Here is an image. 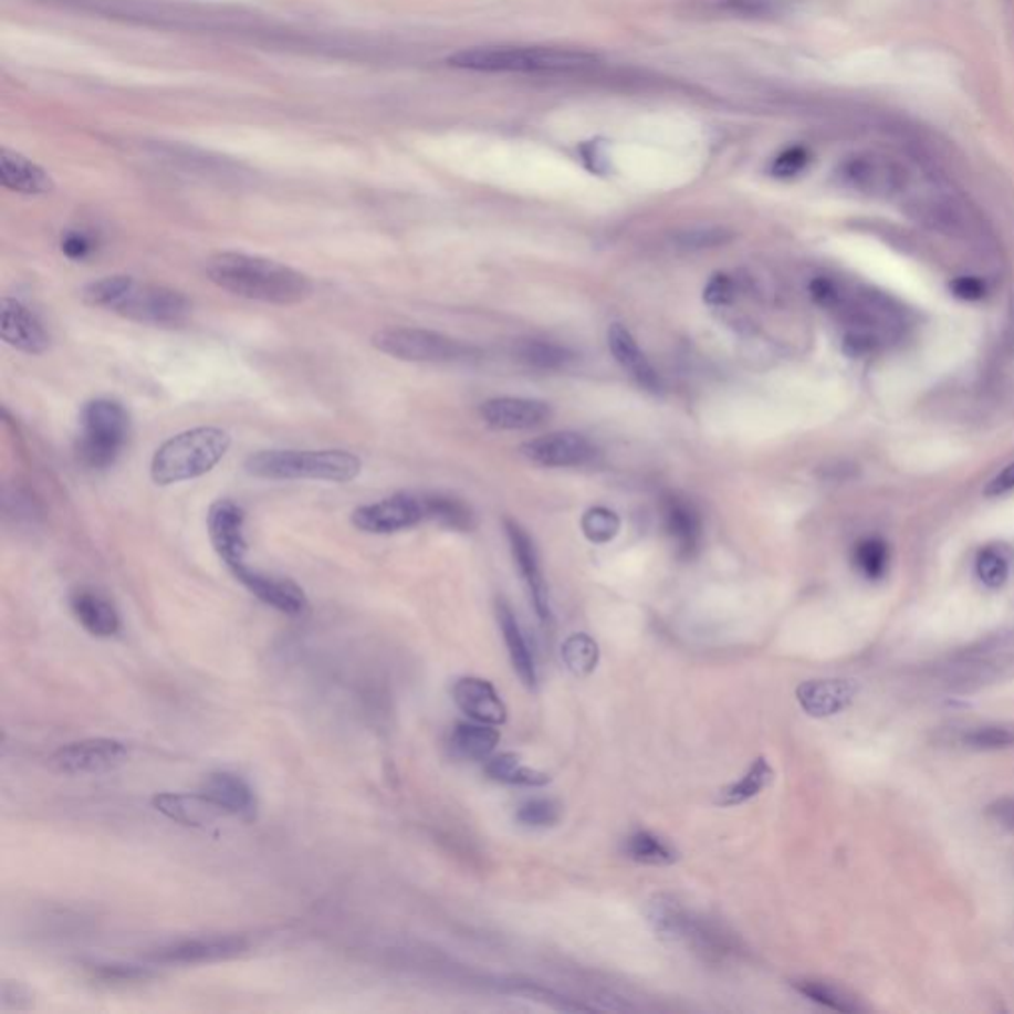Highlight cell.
Listing matches in <instances>:
<instances>
[{
    "label": "cell",
    "mask_w": 1014,
    "mask_h": 1014,
    "mask_svg": "<svg viewBox=\"0 0 1014 1014\" xmlns=\"http://www.w3.org/2000/svg\"><path fill=\"white\" fill-rule=\"evenodd\" d=\"M232 577L237 578L248 593H252L258 600L268 607L274 608L288 617H302L310 608V600L304 588L294 583L292 578L275 577L262 571L248 567L247 563L230 569Z\"/></svg>",
    "instance_id": "cell-12"
},
{
    "label": "cell",
    "mask_w": 1014,
    "mask_h": 1014,
    "mask_svg": "<svg viewBox=\"0 0 1014 1014\" xmlns=\"http://www.w3.org/2000/svg\"><path fill=\"white\" fill-rule=\"evenodd\" d=\"M495 617H498V625H500V630H502L503 642L508 646V652H510V658H512L513 670L520 676V680H522L525 688L535 690V688H537V682H540L537 660H535V655H533V650H531L530 642H527V636L523 633L520 620H518L512 607H510L505 600H498V605H495Z\"/></svg>",
    "instance_id": "cell-23"
},
{
    "label": "cell",
    "mask_w": 1014,
    "mask_h": 1014,
    "mask_svg": "<svg viewBox=\"0 0 1014 1014\" xmlns=\"http://www.w3.org/2000/svg\"><path fill=\"white\" fill-rule=\"evenodd\" d=\"M646 918L656 935L668 943H683L708 958L728 951V938L720 929L693 916L672 896H655L646 906Z\"/></svg>",
    "instance_id": "cell-6"
},
{
    "label": "cell",
    "mask_w": 1014,
    "mask_h": 1014,
    "mask_svg": "<svg viewBox=\"0 0 1014 1014\" xmlns=\"http://www.w3.org/2000/svg\"><path fill=\"white\" fill-rule=\"evenodd\" d=\"M986 816L996 825L1014 833V795L1001 796L986 806Z\"/></svg>",
    "instance_id": "cell-49"
},
{
    "label": "cell",
    "mask_w": 1014,
    "mask_h": 1014,
    "mask_svg": "<svg viewBox=\"0 0 1014 1014\" xmlns=\"http://www.w3.org/2000/svg\"><path fill=\"white\" fill-rule=\"evenodd\" d=\"M522 452L533 464L545 468H577L595 460L597 446L577 432H551L533 438L522 446Z\"/></svg>",
    "instance_id": "cell-14"
},
{
    "label": "cell",
    "mask_w": 1014,
    "mask_h": 1014,
    "mask_svg": "<svg viewBox=\"0 0 1014 1014\" xmlns=\"http://www.w3.org/2000/svg\"><path fill=\"white\" fill-rule=\"evenodd\" d=\"M733 238H735L733 230L725 227L686 228L673 234V244L680 250L700 252V250L728 247L730 242H733Z\"/></svg>",
    "instance_id": "cell-36"
},
{
    "label": "cell",
    "mask_w": 1014,
    "mask_h": 1014,
    "mask_svg": "<svg viewBox=\"0 0 1014 1014\" xmlns=\"http://www.w3.org/2000/svg\"><path fill=\"white\" fill-rule=\"evenodd\" d=\"M207 275L230 294L262 304H302L313 294V282L304 272L242 252H220L210 258Z\"/></svg>",
    "instance_id": "cell-1"
},
{
    "label": "cell",
    "mask_w": 1014,
    "mask_h": 1014,
    "mask_svg": "<svg viewBox=\"0 0 1014 1014\" xmlns=\"http://www.w3.org/2000/svg\"><path fill=\"white\" fill-rule=\"evenodd\" d=\"M856 693L854 680H808L796 688V700L811 718H830L846 710Z\"/></svg>",
    "instance_id": "cell-21"
},
{
    "label": "cell",
    "mask_w": 1014,
    "mask_h": 1014,
    "mask_svg": "<svg viewBox=\"0 0 1014 1014\" xmlns=\"http://www.w3.org/2000/svg\"><path fill=\"white\" fill-rule=\"evenodd\" d=\"M97 975L102 976L104 981H119V983H132V981H139V979H145L147 976V971L145 969L132 968V965H105V968L97 969Z\"/></svg>",
    "instance_id": "cell-51"
},
{
    "label": "cell",
    "mask_w": 1014,
    "mask_h": 1014,
    "mask_svg": "<svg viewBox=\"0 0 1014 1014\" xmlns=\"http://www.w3.org/2000/svg\"><path fill=\"white\" fill-rule=\"evenodd\" d=\"M581 525H583V533L587 535V540L593 543H607L617 537L620 520L617 513L610 512L607 508H593L583 515Z\"/></svg>",
    "instance_id": "cell-41"
},
{
    "label": "cell",
    "mask_w": 1014,
    "mask_h": 1014,
    "mask_svg": "<svg viewBox=\"0 0 1014 1014\" xmlns=\"http://www.w3.org/2000/svg\"><path fill=\"white\" fill-rule=\"evenodd\" d=\"M129 412L112 398H94L80 412L77 462L90 470H105L115 464L129 438Z\"/></svg>",
    "instance_id": "cell-5"
},
{
    "label": "cell",
    "mask_w": 1014,
    "mask_h": 1014,
    "mask_svg": "<svg viewBox=\"0 0 1014 1014\" xmlns=\"http://www.w3.org/2000/svg\"><path fill=\"white\" fill-rule=\"evenodd\" d=\"M1014 492V462L1006 464L999 474L985 485L986 498H1003L1006 493Z\"/></svg>",
    "instance_id": "cell-50"
},
{
    "label": "cell",
    "mask_w": 1014,
    "mask_h": 1014,
    "mask_svg": "<svg viewBox=\"0 0 1014 1014\" xmlns=\"http://www.w3.org/2000/svg\"><path fill=\"white\" fill-rule=\"evenodd\" d=\"M452 698L470 720L488 725H502L508 720V708L488 680L474 676L460 678L452 688Z\"/></svg>",
    "instance_id": "cell-20"
},
{
    "label": "cell",
    "mask_w": 1014,
    "mask_h": 1014,
    "mask_svg": "<svg viewBox=\"0 0 1014 1014\" xmlns=\"http://www.w3.org/2000/svg\"><path fill=\"white\" fill-rule=\"evenodd\" d=\"M796 991L806 999H811L816 1005L826 1006L836 1013H858L860 1005L854 1001L853 996L846 995L838 986L816 981V979H801L793 983Z\"/></svg>",
    "instance_id": "cell-35"
},
{
    "label": "cell",
    "mask_w": 1014,
    "mask_h": 1014,
    "mask_svg": "<svg viewBox=\"0 0 1014 1014\" xmlns=\"http://www.w3.org/2000/svg\"><path fill=\"white\" fill-rule=\"evenodd\" d=\"M248 949V941L240 935H215V938L185 939L169 948L157 951L153 959L167 965H200L238 958Z\"/></svg>",
    "instance_id": "cell-16"
},
{
    "label": "cell",
    "mask_w": 1014,
    "mask_h": 1014,
    "mask_svg": "<svg viewBox=\"0 0 1014 1014\" xmlns=\"http://www.w3.org/2000/svg\"><path fill=\"white\" fill-rule=\"evenodd\" d=\"M199 791L227 816L250 820L257 815V793L247 778L238 773L215 771L200 783Z\"/></svg>",
    "instance_id": "cell-19"
},
{
    "label": "cell",
    "mask_w": 1014,
    "mask_h": 1014,
    "mask_svg": "<svg viewBox=\"0 0 1014 1014\" xmlns=\"http://www.w3.org/2000/svg\"><path fill=\"white\" fill-rule=\"evenodd\" d=\"M62 252L70 260H86L94 252V242L84 232H67L62 238Z\"/></svg>",
    "instance_id": "cell-48"
},
{
    "label": "cell",
    "mask_w": 1014,
    "mask_h": 1014,
    "mask_svg": "<svg viewBox=\"0 0 1014 1014\" xmlns=\"http://www.w3.org/2000/svg\"><path fill=\"white\" fill-rule=\"evenodd\" d=\"M663 525L682 555H693L702 543V520L692 503L678 495L663 502Z\"/></svg>",
    "instance_id": "cell-27"
},
{
    "label": "cell",
    "mask_w": 1014,
    "mask_h": 1014,
    "mask_svg": "<svg viewBox=\"0 0 1014 1014\" xmlns=\"http://www.w3.org/2000/svg\"><path fill=\"white\" fill-rule=\"evenodd\" d=\"M70 608L82 628L97 638H109L119 633L122 618L109 598L94 588H76L70 595Z\"/></svg>",
    "instance_id": "cell-24"
},
{
    "label": "cell",
    "mask_w": 1014,
    "mask_h": 1014,
    "mask_svg": "<svg viewBox=\"0 0 1014 1014\" xmlns=\"http://www.w3.org/2000/svg\"><path fill=\"white\" fill-rule=\"evenodd\" d=\"M733 297H735V282L728 274L713 275L703 290V300L710 305H728Z\"/></svg>",
    "instance_id": "cell-45"
},
{
    "label": "cell",
    "mask_w": 1014,
    "mask_h": 1014,
    "mask_svg": "<svg viewBox=\"0 0 1014 1014\" xmlns=\"http://www.w3.org/2000/svg\"><path fill=\"white\" fill-rule=\"evenodd\" d=\"M500 743V731L488 723H456L450 733V751L462 761H488Z\"/></svg>",
    "instance_id": "cell-28"
},
{
    "label": "cell",
    "mask_w": 1014,
    "mask_h": 1014,
    "mask_svg": "<svg viewBox=\"0 0 1014 1014\" xmlns=\"http://www.w3.org/2000/svg\"><path fill=\"white\" fill-rule=\"evenodd\" d=\"M0 335L10 347L29 355H42L50 347V333L44 323L40 322L36 313L30 312V307L14 297L2 300Z\"/></svg>",
    "instance_id": "cell-17"
},
{
    "label": "cell",
    "mask_w": 1014,
    "mask_h": 1014,
    "mask_svg": "<svg viewBox=\"0 0 1014 1014\" xmlns=\"http://www.w3.org/2000/svg\"><path fill=\"white\" fill-rule=\"evenodd\" d=\"M0 180L7 189L20 195L36 197L54 190V180L42 167L10 149L0 153Z\"/></svg>",
    "instance_id": "cell-26"
},
{
    "label": "cell",
    "mask_w": 1014,
    "mask_h": 1014,
    "mask_svg": "<svg viewBox=\"0 0 1014 1014\" xmlns=\"http://www.w3.org/2000/svg\"><path fill=\"white\" fill-rule=\"evenodd\" d=\"M448 64L470 72L567 74L597 64V56L571 48L478 46L456 52Z\"/></svg>",
    "instance_id": "cell-2"
},
{
    "label": "cell",
    "mask_w": 1014,
    "mask_h": 1014,
    "mask_svg": "<svg viewBox=\"0 0 1014 1014\" xmlns=\"http://www.w3.org/2000/svg\"><path fill=\"white\" fill-rule=\"evenodd\" d=\"M427 522L425 495L393 493L379 502L365 503L353 512V525L373 535H390Z\"/></svg>",
    "instance_id": "cell-10"
},
{
    "label": "cell",
    "mask_w": 1014,
    "mask_h": 1014,
    "mask_svg": "<svg viewBox=\"0 0 1014 1014\" xmlns=\"http://www.w3.org/2000/svg\"><path fill=\"white\" fill-rule=\"evenodd\" d=\"M598 656L600 652H598L595 638H590L585 633H575L569 638H565V642L561 645L563 663L567 666L571 673H575L578 678H585L597 670Z\"/></svg>",
    "instance_id": "cell-34"
},
{
    "label": "cell",
    "mask_w": 1014,
    "mask_h": 1014,
    "mask_svg": "<svg viewBox=\"0 0 1014 1014\" xmlns=\"http://www.w3.org/2000/svg\"><path fill=\"white\" fill-rule=\"evenodd\" d=\"M608 347L615 355L618 365L633 377V379L650 393L662 390V377L658 375L655 365L648 360L645 352L638 347L633 333L625 330L620 323L610 325L608 330Z\"/></svg>",
    "instance_id": "cell-25"
},
{
    "label": "cell",
    "mask_w": 1014,
    "mask_h": 1014,
    "mask_svg": "<svg viewBox=\"0 0 1014 1014\" xmlns=\"http://www.w3.org/2000/svg\"><path fill=\"white\" fill-rule=\"evenodd\" d=\"M811 295L816 304L826 310H836L838 305L843 304V295L838 292L835 282L828 278H815L811 282Z\"/></svg>",
    "instance_id": "cell-46"
},
{
    "label": "cell",
    "mask_w": 1014,
    "mask_h": 1014,
    "mask_svg": "<svg viewBox=\"0 0 1014 1014\" xmlns=\"http://www.w3.org/2000/svg\"><path fill=\"white\" fill-rule=\"evenodd\" d=\"M189 297L180 294L173 288L157 284H142L133 280L112 312L119 313L125 320L145 323V325H159V327H177L189 320Z\"/></svg>",
    "instance_id": "cell-9"
},
{
    "label": "cell",
    "mask_w": 1014,
    "mask_h": 1014,
    "mask_svg": "<svg viewBox=\"0 0 1014 1014\" xmlns=\"http://www.w3.org/2000/svg\"><path fill=\"white\" fill-rule=\"evenodd\" d=\"M232 438L217 427L190 428L163 442L151 460V480L157 485L180 484L209 474L227 456Z\"/></svg>",
    "instance_id": "cell-4"
},
{
    "label": "cell",
    "mask_w": 1014,
    "mask_h": 1014,
    "mask_svg": "<svg viewBox=\"0 0 1014 1014\" xmlns=\"http://www.w3.org/2000/svg\"><path fill=\"white\" fill-rule=\"evenodd\" d=\"M515 820L525 828H551L561 820V805L553 798H530L518 806Z\"/></svg>",
    "instance_id": "cell-39"
},
{
    "label": "cell",
    "mask_w": 1014,
    "mask_h": 1014,
    "mask_svg": "<svg viewBox=\"0 0 1014 1014\" xmlns=\"http://www.w3.org/2000/svg\"><path fill=\"white\" fill-rule=\"evenodd\" d=\"M976 577L989 588L1003 587L1008 578V561L1001 551L983 550L976 557Z\"/></svg>",
    "instance_id": "cell-42"
},
{
    "label": "cell",
    "mask_w": 1014,
    "mask_h": 1014,
    "mask_svg": "<svg viewBox=\"0 0 1014 1014\" xmlns=\"http://www.w3.org/2000/svg\"><path fill=\"white\" fill-rule=\"evenodd\" d=\"M951 292L963 302H979L986 295V285L976 275H959L951 282Z\"/></svg>",
    "instance_id": "cell-47"
},
{
    "label": "cell",
    "mask_w": 1014,
    "mask_h": 1014,
    "mask_svg": "<svg viewBox=\"0 0 1014 1014\" xmlns=\"http://www.w3.org/2000/svg\"><path fill=\"white\" fill-rule=\"evenodd\" d=\"M133 280L135 278L125 274L105 275L102 280L87 284L82 290V297H84V302L87 305L112 310L117 304V300L127 292V288L132 285Z\"/></svg>",
    "instance_id": "cell-38"
},
{
    "label": "cell",
    "mask_w": 1014,
    "mask_h": 1014,
    "mask_svg": "<svg viewBox=\"0 0 1014 1014\" xmlns=\"http://www.w3.org/2000/svg\"><path fill=\"white\" fill-rule=\"evenodd\" d=\"M480 415L495 430H530L547 422L553 410L537 398L498 397L485 400Z\"/></svg>",
    "instance_id": "cell-18"
},
{
    "label": "cell",
    "mask_w": 1014,
    "mask_h": 1014,
    "mask_svg": "<svg viewBox=\"0 0 1014 1014\" xmlns=\"http://www.w3.org/2000/svg\"><path fill=\"white\" fill-rule=\"evenodd\" d=\"M854 565L870 581H878L886 575L890 565V550L882 540H864L854 550Z\"/></svg>",
    "instance_id": "cell-37"
},
{
    "label": "cell",
    "mask_w": 1014,
    "mask_h": 1014,
    "mask_svg": "<svg viewBox=\"0 0 1014 1014\" xmlns=\"http://www.w3.org/2000/svg\"><path fill=\"white\" fill-rule=\"evenodd\" d=\"M773 778H775V771L771 767V763L765 757H757L751 763L750 769L745 771V775L740 781L721 788L720 793H718V798H715V805H743L751 798L761 795L773 783Z\"/></svg>",
    "instance_id": "cell-29"
},
{
    "label": "cell",
    "mask_w": 1014,
    "mask_h": 1014,
    "mask_svg": "<svg viewBox=\"0 0 1014 1014\" xmlns=\"http://www.w3.org/2000/svg\"><path fill=\"white\" fill-rule=\"evenodd\" d=\"M129 759L124 741L112 738H90L74 741L52 755L50 763L64 775H105L122 767Z\"/></svg>",
    "instance_id": "cell-11"
},
{
    "label": "cell",
    "mask_w": 1014,
    "mask_h": 1014,
    "mask_svg": "<svg viewBox=\"0 0 1014 1014\" xmlns=\"http://www.w3.org/2000/svg\"><path fill=\"white\" fill-rule=\"evenodd\" d=\"M513 355L515 359L522 360L523 365L543 370L563 369L575 359V355L567 347L541 339H522L515 343Z\"/></svg>",
    "instance_id": "cell-32"
},
{
    "label": "cell",
    "mask_w": 1014,
    "mask_h": 1014,
    "mask_svg": "<svg viewBox=\"0 0 1014 1014\" xmlns=\"http://www.w3.org/2000/svg\"><path fill=\"white\" fill-rule=\"evenodd\" d=\"M836 177L844 187L876 199L900 195L911 179L908 167L900 159L882 151L854 153L838 165Z\"/></svg>",
    "instance_id": "cell-8"
},
{
    "label": "cell",
    "mask_w": 1014,
    "mask_h": 1014,
    "mask_svg": "<svg viewBox=\"0 0 1014 1014\" xmlns=\"http://www.w3.org/2000/svg\"><path fill=\"white\" fill-rule=\"evenodd\" d=\"M373 347L408 363H462L478 357V349L445 333L418 327H385L373 335Z\"/></svg>",
    "instance_id": "cell-7"
},
{
    "label": "cell",
    "mask_w": 1014,
    "mask_h": 1014,
    "mask_svg": "<svg viewBox=\"0 0 1014 1014\" xmlns=\"http://www.w3.org/2000/svg\"><path fill=\"white\" fill-rule=\"evenodd\" d=\"M505 531H508L513 560H515V565L520 569L525 588H527L533 610H535V615H537L541 623H551L550 587H547V581H545L543 571H541L540 555L535 550V543L527 535V531L523 530L522 525L512 522V520L505 522Z\"/></svg>",
    "instance_id": "cell-15"
},
{
    "label": "cell",
    "mask_w": 1014,
    "mask_h": 1014,
    "mask_svg": "<svg viewBox=\"0 0 1014 1014\" xmlns=\"http://www.w3.org/2000/svg\"><path fill=\"white\" fill-rule=\"evenodd\" d=\"M963 745L969 750L996 751L1014 748V728L1006 725H981L963 735Z\"/></svg>",
    "instance_id": "cell-40"
},
{
    "label": "cell",
    "mask_w": 1014,
    "mask_h": 1014,
    "mask_svg": "<svg viewBox=\"0 0 1014 1014\" xmlns=\"http://www.w3.org/2000/svg\"><path fill=\"white\" fill-rule=\"evenodd\" d=\"M207 525L210 543L228 571L247 563V515L237 502L224 498L212 503L207 515Z\"/></svg>",
    "instance_id": "cell-13"
},
{
    "label": "cell",
    "mask_w": 1014,
    "mask_h": 1014,
    "mask_svg": "<svg viewBox=\"0 0 1014 1014\" xmlns=\"http://www.w3.org/2000/svg\"><path fill=\"white\" fill-rule=\"evenodd\" d=\"M485 775L503 783V785H520V787H545L550 785L551 777L537 769L525 767L520 763V757L513 753H500L485 761Z\"/></svg>",
    "instance_id": "cell-30"
},
{
    "label": "cell",
    "mask_w": 1014,
    "mask_h": 1014,
    "mask_svg": "<svg viewBox=\"0 0 1014 1014\" xmlns=\"http://www.w3.org/2000/svg\"><path fill=\"white\" fill-rule=\"evenodd\" d=\"M427 505V520L440 523L448 530L468 531L474 527V515L464 502L445 493H422Z\"/></svg>",
    "instance_id": "cell-33"
},
{
    "label": "cell",
    "mask_w": 1014,
    "mask_h": 1014,
    "mask_svg": "<svg viewBox=\"0 0 1014 1014\" xmlns=\"http://www.w3.org/2000/svg\"><path fill=\"white\" fill-rule=\"evenodd\" d=\"M625 854L630 860L646 866H672L680 858L672 844L650 830H636L628 836Z\"/></svg>",
    "instance_id": "cell-31"
},
{
    "label": "cell",
    "mask_w": 1014,
    "mask_h": 1014,
    "mask_svg": "<svg viewBox=\"0 0 1014 1014\" xmlns=\"http://www.w3.org/2000/svg\"><path fill=\"white\" fill-rule=\"evenodd\" d=\"M811 163V151L803 145H793L785 151L778 153L775 161L771 163V175L777 179H793L805 171Z\"/></svg>",
    "instance_id": "cell-44"
},
{
    "label": "cell",
    "mask_w": 1014,
    "mask_h": 1014,
    "mask_svg": "<svg viewBox=\"0 0 1014 1014\" xmlns=\"http://www.w3.org/2000/svg\"><path fill=\"white\" fill-rule=\"evenodd\" d=\"M244 468L260 480H315L352 482L363 470L359 456L347 450H260L247 458Z\"/></svg>",
    "instance_id": "cell-3"
},
{
    "label": "cell",
    "mask_w": 1014,
    "mask_h": 1014,
    "mask_svg": "<svg viewBox=\"0 0 1014 1014\" xmlns=\"http://www.w3.org/2000/svg\"><path fill=\"white\" fill-rule=\"evenodd\" d=\"M715 10L740 19H765L777 14V0H708Z\"/></svg>",
    "instance_id": "cell-43"
},
{
    "label": "cell",
    "mask_w": 1014,
    "mask_h": 1014,
    "mask_svg": "<svg viewBox=\"0 0 1014 1014\" xmlns=\"http://www.w3.org/2000/svg\"><path fill=\"white\" fill-rule=\"evenodd\" d=\"M153 808L165 818L182 826L205 828L227 816L219 806L209 801L200 791L197 793H159L153 796Z\"/></svg>",
    "instance_id": "cell-22"
}]
</instances>
